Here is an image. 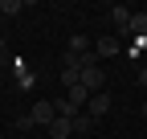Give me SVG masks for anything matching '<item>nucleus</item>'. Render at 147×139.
Here are the masks:
<instances>
[{"label":"nucleus","mask_w":147,"mask_h":139,"mask_svg":"<svg viewBox=\"0 0 147 139\" xmlns=\"http://www.w3.org/2000/svg\"><path fill=\"white\" fill-rule=\"evenodd\" d=\"M110 102H115V98H110V90H98V94H90V102H86V115H90V119L98 123V119H106Z\"/></svg>","instance_id":"obj_1"},{"label":"nucleus","mask_w":147,"mask_h":139,"mask_svg":"<svg viewBox=\"0 0 147 139\" xmlns=\"http://www.w3.org/2000/svg\"><path fill=\"white\" fill-rule=\"evenodd\" d=\"M29 119H33V127H49L53 119H57V111H53V102H33V111H29Z\"/></svg>","instance_id":"obj_2"},{"label":"nucleus","mask_w":147,"mask_h":139,"mask_svg":"<svg viewBox=\"0 0 147 139\" xmlns=\"http://www.w3.org/2000/svg\"><path fill=\"white\" fill-rule=\"evenodd\" d=\"M78 82L86 86V90H90V94H98V90H102V82H106V78H102V70L94 65V70H82V78H78Z\"/></svg>","instance_id":"obj_3"},{"label":"nucleus","mask_w":147,"mask_h":139,"mask_svg":"<svg viewBox=\"0 0 147 139\" xmlns=\"http://www.w3.org/2000/svg\"><path fill=\"white\" fill-rule=\"evenodd\" d=\"M110 21L119 25V33H131V8H127V4H115V8H110Z\"/></svg>","instance_id":"obj_4"},{"label":"nucleus","mask_w":147,"mask_h":139,"mask_svg":"<svg viewBox=\"0 0 147 139\" xmlns=\"http://www.w3.org/2000/svg\"><path fill=\"white\" fill-rule=\"evenodd\" d=\"M65 98L74 102V111H86V102H90V90L78 82V86H69V90H65Z\"/></svg>","instance_id":"obj_5"},{"label":"nucleus","mask_w":147,"mask_h":139,"mask_svg":"<svg viewBox=\"0 0 147 139\" xmlns=\"http://www.w3.org/2000/svg\"><path fill=\"white\" fill-rule=\"evenodd\" d=\"M45 131H49L53 139H69V135H74V119H53Z\"/></svg>","instance_id":"obj_6"},{"label":"nucleus","mask_w":147,"mask_h":139,"mask_svg":"<svg viewBox=\"0 0 147 139\" xmlns=\"http://www.w3.org/2000/svg\"><path fill=\"white\" fill-rule=\"evenodd\" d=\"M94 53H98V57H115V53H119V37H102V41H94Z\"/></svg>","instance_id":"obj_7"},{"label":"nucleus","mask_w":147,"mask_h":139,"mask_svg":"<svg viewBox=\"0 0 147 139\" xmlns=\"http://www.w3.org/2000/svg\"><path fill=\"white\" fill-rule=\"evenodd\" d=\"M90 131H94V119H90L86 111H82V115H74V135H90Z\"/></svg>","instance_id":"obj_8"},{"label":"nucleus","mask_w":147,"mask_h":139,"mask_svg":"<svg viewBox=\"0 0 147 139\" xmlns=\"http://www.w3.org/2000/svg\"><path fill=\"white\" fill-rule=\"evenodd\" d=\"M53 111H57V119H74V115H82V111H74L69 98H57V102H53Z\"/></svg>","instance_id":"obj_9"},{"label":"nucleus","mask_w":147,"mask_h":139,"mask_svg":"<svg viewBox=\"0 0 147 139\" xmlns=\"http://www.w3.org/2000/svg\"><path fill=\"white\" fill-rule=\"evenodd\" d=\"M131 33L135 37H147V12H131Z\"/></svg>","instance_id":"obj_10"},{"label":"nucleus","mask_w":147,"mask_h":139,"mask_svg":"<svg viewBox=\"0 0 147 139\" xmlns=\"http://www.w3.org/2000/svg\"><path fill=\"white\" fill-rule=\"evenodd\" d=\"M25 8V0H0V16H16Z\"/></svg>","instance_id":"obj_11"},{"label":"nucleus","mask_w":147,"mask_h":139,"mask_svg":"<svg viewBox=\"0 0 147 139\" xmlns=\"http://www.w3.org/2000/svg\"><path fill=\"white\" fill-rule=\"evenodd\" d=\"M69 53H90V41L82 37V33H74V37H69Z\"/></svg>","instance_id":"obj_12"},{"label":"nucleus","mask_w":147,"mask_h":139,"mask_svg":"<svg viewBox=\"0 0 147 139\" xmlns=\"http://www.w3.org/2000/svg\"><path fill=\"white\" fill-rule=\"evenodd\" d=\"M139 86H143V90H147V65L139 70Z\"/></svg>","instance_id":"obj_13"},{"label":"nucleus","mask_w":147,"mask_h":139,"mask_svg":"<svg viewBox=\"0 0 147 139\" xmlns=\"http://www.w3.org/2000/svg\"><path fill=\"white\" fill-rule=\"evenodd\" d=\"M4 65H8V57H0V74H4Z\"/></svg>","instance_id":"obj_14"},{"label":"nucleus","mask_w":147,"mask_h":139,"mask_svg":"<svg viewBox=\"0 0 147 139\" xmlns=\"http://www.w3.org/2000/svg\"><path fill=\"white\" fill-rule=\"evenodd\" d=\"M139 115H143V119H147V102H143V107H139Z\"/></svg>","instance_id":"obj_15"},{"label":"nucleus","mask_w":147,"mask_h":139,"mask_svg":"<svg viewBox=\"0 0 147 139\" xmlns=\"http://www.w3.org/2000/svg\"><path fill=\"white\" fill-rule=\"evenodd\" d=\"M0 57H4V37H0Z\"/></svg>","instance_id":"obj_16"},{"label":"nucleus","mask_w":147,"mask_h":139,"mask_svg":"<svg viewBox=\"0 0 147 139\" xmlns=\"http://www.w3.org/2000/svg\"><path fill=\"white\" fill-rule=\"evenodd\" d=\"M0 139H4V135H0Z\"/></svg>","instance_id":"obj_17"}]
</instances>
